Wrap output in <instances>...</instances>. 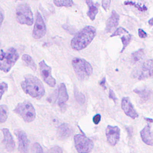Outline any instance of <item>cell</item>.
Masks as SVG:
<instances>
[{
  "mask_svg": "<svg viewBox=\"0 0 153 153\" xmlns=\"http://www.w3.org/2000/svg\"><path fill=\"white\" fill-rule=\"evenodd\" d=\"M133 91L143 100H147L151 95L150 90L146 88H136L133 90Z\"/></svg>",
  "mask_w": 153,
  "mask_h": 153,
  "instance_id": "obj_20",
  "label": "cell"
},
{
  "mask_svg": "<svg viewBox=\"0 0 153 153\" xmlns=\"http://www.w3.org/2000/svg\"><path fill=\"white\" fill-rule=\"evenodd\" d=\"M13 111L26 123H30L36 118L35 108L33 105L28 101L19 103Z\"/></svg>",
  "mask_w": 153,
  "mask_h": 153,
  "instance_id": "obj_5",
  "label": "cell"
},
{
  "mask_svg": "<svg viewBox=\"0 0 153 153\" xmlns=\"http://www.w3.org/2000/svg\"><path fill=\"white\" fill-rule=\"evenodd\" d=\"M72 128L68 124L66 123L60 125L57 131L58 137L60 139H65L68 138L72 134Z\"/></svg>",
  "mask_w": 153,
  "mask_h": 153,
  "instance_id": "obj_18",
  "label": "cell"
},
{
  "mask_svg": "<svg viewBox=\"0 0 153 153\" xmlns=\"http://www.w3.org/2000/svg\"><path fill=\"white\" fill-rule=\"evenodd\" d=\"M148 23L151 25V26H153V17H152L151 19H150L148 21Z\"/></svg>",
  "mask_w": 153,
  "mask_h": 153,
  "instance_id": "obj_37",
  "label": "cell"
},
{
  "mask_svg": "<svg viewBox=\"0 0 153 153\" xmlns=\"http://www.w3.org/2000/svg\"><path fill=\"white\" fill-rule=\"evenodd\" d=\"M119 20V14L115 10H112L110 17L107 20L106 25L105 27V32L106 33H109L114 30L118 25Z\"/></svg>",
  "mask_w": 153,
  "mask_h": 153,
  "instance_id": "obj_16",
  "label": "cell"
},
{
  "mask_svg": "<svg viewBox=\"0 0 153 153\" xmlns=\"http://www.w3.org/2000/svg\"><path fill=\"white\" fill-rule=\"evenodd\" d=\"M47 153H63V151L60 146H54L49 149Z\"/></svg>",
  "mask_w": 153,
  "mask_h": 153,
  "instance_id": "obj_30",
  "label": "cell"
},
{
  "mask_svg": "<svg viewBox=\"0 0 153 153\" xmlns=\"http://www.w3.org/2000/svg\"><path fill=\"white\" fill-rule=\"evenodd\" d=\"M138 35L140 38H145L148 36L146 32L140 28L138 29Z\"/></svg>",
  "mask_w": 153,
  "mask_h": 153,
  "instance_id": "obj_33",
  "label": "cell"
},
{
  "mask_svg": "<svg viewBox=\"0 0 153 153\" xmlns=\"http://www.w3.org/2000/svg\"><path fill=\"white\" fill-rule=\"evenodd\" d=\"M109 97L112 99L114 102H116L117 98L116 97V95L115 94V93L114 92V91L112 90H110L109 92Z\"/></svg>",
  "mask_w": 153,
  "mask_h": 153,
  "instance_id": "obj_34",
  "label": "cell"
},
{
  "mask_svg": "<svg viewBox=\"0 0 153 153\" xmlns=\"http://www.w3.org/2000/svg\"><path fill=\"white\" fill-rule=\"evenodd\" d=\"M123 33H128V32L124 27H118L116 30H115V32L111 35L110 37H114V36H117L118 35H120Z\"/></svg>",
  "mask_w": 153,
  "mask_h": 153,
  "instance_id": "obj_27",
  "label": "cell"
},
{
  "mask_svg": "<svg viewBox=\"0 0 153 153\" xmlns=\"http://www.w3.org/2000/svg\"><path fill=\"white\" fill-rule=\"evenodd\" d=\"M19 58L17 51L13 47L7 51H1L0 53V70L4 72H8Z\"/></svg>",
  "mask_w": 153,
  "mask_h": 153,
  "instance_id": "obj_4",
  "label": "cell"
},
{
  "mask_svg": "<svg viewBox=\"0 0 153 153\" xmlns=\"http://www.w3.org/2000/svg\"><path fill=\"white\" fill-rule=\"evenodd\" d=\"M111 2V1H105H105H102V8L105 10L107 11L109 9V7H110Z\"/></svg>",
  "mask_w": 153,
  "mask_h": 153,
  "instance_id": "obj_31",
  "label": "cell"
},
{
  "mask_svg": "<svg viewBox=\"0 0 153 153\" xmlns=\"http://www.w3.org/2000/svg\"><path fill=\"white\" fill-rule=\"evenodd\" d=\"M47 31L46 25L44 20L38 11L36 13L35 22L32 30V37L35 39H40L45 36Z\"/></svg>",
  "mask_w": 153,
  "mask_h": 153,
  "instance_id": "obj_8",
  "label": "cell"
},
{
  "mask_svg": "<svg viewBox=\"0 0 153 153\" xmlns=\"http://www.w3.org/2000/svg\"><path fill=\"white\" fill-rule=\"evenodd\" d=\"M16 20L21 25H32L33 16L30 6L26 3L19 4L16 10Z\"/></svg>",
  "mask_w": 153,
  "mask_h": 153,
  "instance_id": "obj_6",
  "label": "cell"
},
{
  "mask_svg": "<svg viewBox=\"0 0 153 153\" xmlns=\"http://www.w3.org/2000/svg\"><path fill=\"white\" fill-rule=\"evenodd\" d=\"M22 60L24 62V63L29 67L30 68L32 71H35L36 70V65L32 59V57L28 55V54H23L22 56Z\"/></svg>",
  "mask_w": 153,
  "mask_h": 153,
  "instance_id": "obj_22",
  "label": "cell"
},
{
  "mask_svg": "<svg viewBox=\"0 0 153 153\" xmlns=\"http://www.w3.org/2000/svg\"><path fill=\"white\" fill-rule=\"evenodd\" d=\"M99 85L102 86L105 90L106 88V78L103 77L100 81H99Z\"/></svg>",
  "mask_w": 153,
  "mask_h": 153,
  "instance_id": "obj_35",
  "label": "cell"
},
{
  "mask_svg": "<svg viewBox=\"0 0 153 153\" xmlns=\"http://www.w3.org/2000/svg\"><path fill=\"white\" fill-rule=\"evenodd\" d=\"M143 55H144V50L143 48H140L135 51L131 54V56L132 61L134 63H136L139 61L142 58Z\"/></svg>",
  "mask_w": 153,
  "mask_h": 153,
  "instance_id": "obj_24",
  "label": "cell"
},
{
  "mask_svg": "<svg viewBox=\"0 0 153 153\" xmlns=\"http://www.w3.org/2000/svg\"><path fill=\"white\" fill-rule=\"evenodd\" d=\"M121 40L123 44V48L120 51V53H123L126 48L127 47V45L129 44V43L131 41V35L129 33H128L127 35H123L121 37Z\"/></svg>",
  "mask_w": 153,
  "mask_h": 153,
  "instance_id": "obj_25",
  "label": "cell"
},
{
  "mask_svg": "<svg viewBox=\"0 0 153 153\" xmlns=\"http://www.w3.org/2000/svg\"><path fill=\"white\" fill-rule=\"evenodd\" d=\"M140 134L142 141L146 145H153V136L151 131V126L149 124L145 126L140 131Z\"/></svg>",
  "mask_w": 153,
  "mask_h": 153,
  "instance_id": "obj_17",
  "label": "cell"
},
{
  "mask_svg": "<svg viewBox=\"0 0 153 153\" xmlns=\"http://www.w3.org/2000/svg\"><path fill=\"white\" fill-rule=\"evenodd\" d=\"M0 46H1V41H0Z\"/></svg>",
  "mask_w": 153,
  "mask_h": 153,
  "instance_id": "obj_39",
  "label": "cell"
},
{
  "mask_svg": "<svg viewBox=\"0 0 153 153\" xmlns=\"http://www.w3.org/2000/svg\"><path fill=\"white\" fill-rule=\"evenodd\" d=\"M96 35V28L92 26H87L75 35L71 41V47L76 51L83 50L92 42Z\"/></svg>",
  "mask_w": 153,
  "mask_h": 153,
  "instance_id": "obj_1",
  "label": "cell"
},
{
  "mask_svg": "<svg viewBox=\"0 0 153 153\" xmlns=\"http://www.w3.org/2000/svg\"><path fill=\"white\" fill-rule=\"evenodd\" d=\"M2 131L4 136L3 143L6 149L9 152L13 151L15 148V142L11 133L7 128H2Z\"/></svg>",
  "mask_w": 153,
  "mask_h": 153,
  "instance_id": "obj_15",
  "label": "cell"
},
{
  "mask_svg": "<svg viewBox=\"0 0 153 153\" xmlns=\"http://www.w3.org/2000/svg\"><path fill=\"white\" fill-rule=\"evenodd\" d=\"M136 77L139 80L153 77V59L147 60L142 64Z\"/></svg>",
  "mask_w": 153,
  "mask_h": 153,
  "instance_id": "obj_10",
  "label": "cell"
},
{
  "mask_svg": "<svg viewBox=\"0 0 153 153\" xmlns=\"http://www.w3.org/2000/svg\"><path fill=\"white\" fill-rule=\"evenodd\" d=\"M32 153H43V149L39 143H35L32 145Z\"/></svg>",
  "mask_w": 153,
  "mask_h": 153,
  "instance_id": "obj_29",
  "label": "cell"
},
{
  "mask_svg": "<svg viewBox=\"0 0 153 153\" xmlns=\"http://www.w3.org/2000/svg\"><path fill=\"white\" fill-rule=\"evenodd\" d=\"M75 146L78 153H88L94 147L93 141L82 134H76L74 137Z\"/></svg>",
  "mask_w": 153,
  "mask_h": 153,
  "instance_id": "obj_7",
  "label": "cell"
},
{
  "mask_svg": "<svg viewBox=\"0 0 153 153\" xmlns=\"http://www.w3.org/2000/svg\"><path fill=\"white\" fill-rule=\"evenodd\" d=\"M57 103L62 111H65L66 103L69 99L66 87L64 83H61L59 85L57 90Z\"/></svg>",
  "mask_w": 153,
  "mask_h": 153,
  "instance_id": "obj_12",
  "label": "cell"
},
{
  "mask_svg": "<svg viewBox=\"0 0 153 153\" xmlns=\"http://www.w3.org/2000/svg\"><path fill=\"white\" fill-rule=\"evenodd\" d=\"M72 65L77 78L84 81L88 78L93 73L91 64L84 59L75 57L72 60Z\"/></svg>",
  "mask_w": 153,
  "mask_h": 153,
  "instance_id": "obj_3",
  "label": "cell"
},
{
  "mask_svg": "<svg viewBox=\"0 0 153 153\" xmlns=\"http://www.w3.org/2000/svg\"><path fill=\"white\" fill-rule=\"evenodd\" d=\"M20 85L23 91L33 98L40 99L45 95L43 84L38 78L32 75H26Z\"/></svg>",
  "mask_w": 153,
  "mask_h": 153,
  "instance_id": "obj_2",
  "label": "cell"
},
{
  "mask_svg": "<svg viewBox=\"0 0 153 153\" xmlns=\"http://www.w3.org/2000/svg\"><path fill=\"white\" fill-rule=\"evenodd\" d=\"M16 134L17 137L19 151L21 153H27L29 148V140L26 133L22 130H17Z\"/></svg>",
  "mask_w": 153,
  "mask_h": 153,
  "instance_id": "obj_13",
  "label": "cell"
},
{
  "mask_svg": "<svg viewBox=\"0 0 153 153\" xmlns=\"http://www.w3.org/2000/svg\"><path fill=\"white\" fill-rule=\"evenodd\" d=\"M85 3L88 7V10L87 12V14L90 19L93 21L95 19V17L98 13V8L99 4L98 2H94L91 0L85 1Z\"/></svg>",
  "mask_w": 153,
  "mask_h": 153,
  "instance_id": "obj_19",
  "label": "cell"
},
{
  "mask_svg": "<svg viewBox=\"0 0 153 153\" xmlns=\"http://www.w3.org/2000/svg\"><path fill=\"white\" fill-rule=\"evenodd\" d=\"M8 109L5 105H0V123H5L8 118Z\"/></svg>",
  "mask_w": 153,
  "mask_h": 153,
  "instance_id": "obj_23",
  "label": "cell"
},
{
  "mask_svg": "<svg viewBox=\"0 0 153 153\" xmlns=\"http://www.w3.org/2000/svg\"><path fill=\"white\" fill-rule=\"evenodd\" d=\"M121 108L125 114L132 119L138 117V114L134 109L129 97H124L121 100Z\"/></svg>",
  "mask_w": 153,
  "mask_h": 153,
  "instance_id": "obj_14",
  "label": "cell"
},
{
  "mask_svg": "<svg viewBox=\"0 0 153 153\" xmlns=\"http://www.w3.org/2000/svg\"><path fill=\"white\" fill-rule=\"evenodd\" d=\"M105 134L108 143L111 146H115L120 140V129L118 126L108 125L106 128Z\"/></svg>",
  "mask_w": 153,
  "mask_h": 153,
  "instance_id": "obj_11",
  "label": "cell"
},
{
  "mask_svg": "<svg viewBox=\"0 0 153 153\" xmlns=\"http://www.w3.org/2000/svg\"><path fill=\"white\" fill-rule=\"evenodd\" d=\"M145 120H146V121H148V122H149V123H152L153 122V120H152V119H151V118H145Z\"/></svg>",
  "mask_w": 153,
  "mask_h": 153,
  "instance_id": "obj_38",
  "label": "cell"
},
{
  "mask_svg": "<svg viewBox=\"0 0 153 153\" xmlns=\"http://www.w3.org/2000/svg\"><path fill=\"white\" fill-rule=\"evenodd\" d=\"M54 4L57 7H72L74 2L73 1H53Z\"/></svg>",
  "mask_w": 153,
  "mask_h": 153,
  "instance_id": "obj_26",
  "label": "cell"
},
{
  "mask_svg": "<svg viewBox=\"0 0 153 153\" xmlns=\"http://www.w3.org/2000/svg\"><path fill=\"white\" fill-rule=\"evenodd\" d=\"M4 14L1 11H0V27H1V26L2 25V23L4 21Z\"/></svg>",
  "mask_w": 153,
  "mask_h": 153,
  "instance_id": "obj_36",
  "label": "cell"
},
{
  "mask_svg": "<svg viewBox=\"0 0 153 153\" xmlns=\"http://www.w3.org/2000/svg\"><path fill=\"white\" fill-rule=\"evenodd\" d=\"M8 85L7 83L5 82H2L0 83V100L2 99L3 94L7 91Z\"/></svg>",
  "mask_w": 153,
  "mask_h": 153,
  "instance_id": "obj_28",
  "label": "cell"
},
{
  "mask_svg": "<svg viewBox=\"0 0 153 153\" xmlns=\"http://www.w3.org/2000/svg\"><path fill=\"white\" fill-rule=\"evenodd\" d=\"M124 4H125L126 5L133 6L140 11H145L148 10V8L146 7V5H145L142 2H140V1H126L124 2Z\"/></svg>",
  "mask_w": 153,
  "mask_h": 153,
  "instance_id": "obj_21",
  "label": "cell"
},
{
  "mask_svg": "<svg viewBox=\"0 0 153 153\" xmlns=\"http://www.w3.org/2000/svg\"><path fill=\"white\" fill-rule=\"evenodd\" d=\"M39 71L44 81L51 87H54L56 85V79L51 75V68L48 66L43 60L39 63Z\"/></svg>",
  "mask_w": 153,
  "mask_h": 153,
  "instance_id": "obj_9",
  "label": "cell"
},
{
  "mask_svg": "<svg viewBox=\"0 0 153 153\" xmlns=\"http://www.w3.org/2000/svg\"><path fill=\"white\" fill-rule=\"evenodd\" d=\"M100 120H101V115L99 114L95 115L93 118V121L94 124L96 125H97L99 123V122L100 121Z\"/></svg>",
  "mask_w": 153,
  "mask_h": 153,
  "instance_id": "obj_32",
  "label": "cell"
}]
</instances>
